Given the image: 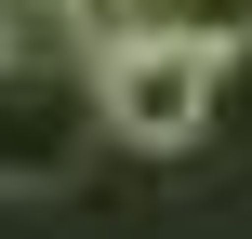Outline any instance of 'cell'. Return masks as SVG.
<instances>
[{
    "instance_id": "6da1fadb",
    "label": "cell",
    "mask_w": 252,
    "mask_h": 239,
    "mask_svg": "<svg viewBox=\"0 0 252 239\" xmlns=\"http://www.w3.org/2000/svg\"><path fill=\"white\" fill-rule=\"evenodd\" d=\"M213 93H226V53L186 40V27H106L93 40V133L106 146L173 160V146L213 133Z\"/></svg>"
},
{
    "instance_id": "3957f363",
    "label": "cell",
    "mask_w": 252,
    "mask_h": 239,
    "mask_svg": "<svg viewBox=\"0 0 252 239\" xmlns=\"http://www.w3.org/2000/svg\"><path fill=\"white\" fill-rule=\"evenodd\" d=\"M120 27H186V40H213V53H226V40H252V0H133Z\"/></svg>"
},
{
    "instance_id": "7a4b0ae2",
    "label": "cell",
    "mask_w": 252,
    "mask_h": 239,
    "mask_svg": "<svg viewBox=\"0 0 252 239\" xmlns=\"http://www.w3.org/2000/svg\"><path fill=\"white\" fill-rule=\"evenodd\" d=\"M93 146V67L0 53V186H66Z\"/></svg>"
}]
</instances>
